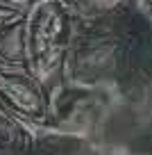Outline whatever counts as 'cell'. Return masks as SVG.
Wrapping results in <instances>:
<instances>
[{
  "label": "cell",
  "instance_id": "1",
  "mask_svg": "<svg viewBox=\"0 0 152 155\" xmlns=\"http://www.w3.org/2000/svg\"><path fill=\"white\" fill-rule=\"evenodd\" d=\"M25 68L48 89L62 78L75 23L64 0H32L23 16Z\"/></svg>",
  "mask_w": 152,
  "mask_h": 155
},
{
  "label": "cell",
  "instance_id": "2",
  "mask_svg": "<svg viewBox=\"0 0 152 155\" xmlns=\"http://www.w3.org/2000/svg\"><path fill=\"white\" fill-rule=\"evenodd\" d=\"M0 103L27 126H50V89L25 66H0Z\"/></svg>",
  "mask_w": 152,
  "mask_h": 155
},
{
  "label": "cell",
  "instance_id": "3",
  "mask_svg": "<svg viewBox=\"0 0 152 155\" xmlns=\"http://www.w3.org/2000/svg\"><path fill=\"white\" fill-rule=\"evenodd\" d=\"M75 25H91L118 16L132 7V0H64Z\"/></svg>",
  "mask_w": 152,
  "mask_h": 155
},
{
  "label": "cell",
  "instance_id": "4",
  "mask_svg": "<svg viewBox=\"0 0 152 155\" xmlns=\"http://www.w3.org/2000/svg\"><path fill=\"white\" fill-rule=\"evenodd\" d=\"M30 148H34V135L27 123L0 103V153H27Z\"/></svg>",
  "mask_w": 152,
  "mask_h": 155
},
{
  "label": "cell",
  "instance_id": "5",
  "mask_svg": "<svg viewBox=\"0 0 152 155\" xmlns=\"http://www.w3.org/2000/svg\"><path fill=\"white\" fill-rule=\"evenodd\" d=\"M21 23L7 28L0 34V66H25L23 28H21Z\"/></svg>",
  "mask_w": 152,
  "mask_h": 155
},
{
  "label": "cell",
  "instance_id": "6",
  "mask_svg": "<svg viewBox=\"0 0 152 155\" xmlns=\"http://www.w3.org/2000/svg\"><path fill=\"white\" fill-rule=\"evenodd\" d=\"M25 16V9L18 5H14V2H0V34L5 32L7 28H11V25L21 23Z\"/></svg>",
  "mask_w": 152,
  "mask_h": 155
},
{
  "label": "cell",
  "instance_id": "7",
  "mask_svg": "<svg viewBox=\"0 0 152 155\" xmlns=\"http://www.w3.org/2000/svg\"><path fill=\"white\" fill-rule=\"evenodd\" d=\"M132 9L136 12V16L152 30V0H132Z\"/></svg>",
  "mask_w": 152,
  "mask_h": 155
},
{
  "label": "cell",
  "instance_id": "8",
  "mask_svg": "<svg viewBox=\"0 0 152 155\" xmlns=\"http://www.w3.org/2000/svg\"><path fill=\"white\" fill-rule=\"evenodd\" d=\"M5 2H27V5H30L32 0H5Z\"/></svg>",
  "mask_w": 152,
  "mask_h": 155
}]
</instances>
